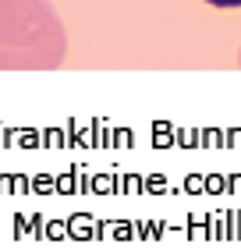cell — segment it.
<instances>
[{
	"instance_id": "6da1fadb",
	"label": "cell",
	"mask_w": 241,
	"mask_h": 248,
	"mask_svg": "<svg viewBox=\"0 0 241 248\" xmlns=\"http://www.w3.org/2000/svg\"><path fill=\"white\" fill-rule=\"evenodd\" d=\"M64 29L47 0H0V67H57Z\"/></svg>"
},
{
	"instance_id": "7a4b0ae2",
	"label": "cell",
	"mask_w": 241,
	"mask_h": 248,
	"mask_svg": "<svg viewBox=\"0 0 241 248\" xmlns=\"http://www.w3.org/2000/svg\"><path fill=\"white\" fill-rule=\"evenodd\" d=\"M209 4H216V7H241V0H209Z\"/></svg>"
}]
</instances>
